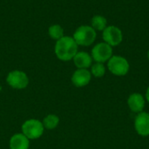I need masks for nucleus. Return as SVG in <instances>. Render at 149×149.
<instances>
[{
  "instance_id": "16",
  "label": "nucleus",
  "mask_w": 149,
  "mask_h": 149,
  "mask_svg": "<svg viewBox=\"0 0 149 149\" xmlns=\"http://www.w3.org/2000/svg\"><path fill=\"white\" fill-rule=\"evenodd\" d=\"M106 73V67L103 63H95L91 66V74L96 78H101Z\"/></svg>"
},
{
  "instance_id": "9",
  "label": "nucleus",
  "mask_w": 149,
  "mask_h": 149,
  "mask_svg": "<svg viewBox=\"0 0 149 149\" xmlns=\"http://www.w3.org/2000/svg\"><path fill=\"white\" fill-rule=\"evenodd\" d=\"M91 79V72L87 69H77L72 76V82L76 87H84L90 83Z\"/></svg>"
},
{
  "instance_id": "5",
  "label": "nucleus",
  "mask_w": 149,
  "mask_h": 149,
  "mask_svg": "<svg viewBox=\"0 0 149 149\" xmlns=\"http://www.w3.org/2000/svg\"><path fill=\"white\" fill-rule=\"evenodd\" d=\"M6 82L13 89L23 90L28 86L29 78L24 72L14 70L8 73L6 77Z\"/></svg>"
},
{
  "instance_id": "3",
  "label": "nucleus",
  "mask_w": 149,
  "mask_h": 149,
  "mask_svg": "<svg viewBox=\"0 0 149 149\" xmlns=\"http://www.w3.org/2000/svg\"><path fill=\"white\" fill-rule=\"evenodd\" d=\"M45 131L42 121L37 119L25 120L22 125V134L29 140H37L40 138Z\"/></svg>"
},
{
  "instance_id": "15",
  "label": "nucleus",
  "mask_w": 149,
  "mask_h": 149,
  "mask_svg": "<svg viewBox=\"0 0 149 149\" xmlns=\"http://www.w3.org/2000/svg\"><path fill=\"white\" fill-rule=\"evenodd\" d=\"M48 34L52 39L57 41L64 37V29L59 24H52L48 29Z\"/></svg>"
},
{
  "instance_id": "4",
  "label": "nucleus",
  "mask_w": 149,
  "mask_h": 149,
  "mask_svg": "<svg viewBox=\"0 0 149 149\" xmlns=\"http://www.w3.org/2000/svg\"><path fill=\"white\" fill-rule=\"evenodd\" d=\"M107 67H108V70L113 75L125 76L129 72L130 65H129L128 61L125 58L121 56L114 55V56H112L111 58L108 60Z\"/></svg>"
},
{
  "instance_id": "6",
  "label": "nucleus",
  "mask_w": 149,
  "mask_h": 149,
  "mask_svg": "<svg viewBox=\"0 0 149 149\" xmlns=\"http://www.w3.org/2000/svg\"><path fill=\"white\" fill-rule=\"evenodd\" d=\"M91 56L93 60L97 63H105L108 61L113 56V48L105 42L99 43L92 49Z\"/></svg>"
},
{
  "instance_id": "2",
  "label": "nucleus",
  "mask_w": 149,
  "mask_h": 149,
  "mask_svg": "<svg viewBox=\"0 0 149 149\" xmlns=\"http://www.w3.org/2000/svg\"><path fill=\"white\" fill-rule=\"evenodd\" d=\"M97 37L96 31L90 25H81L73 33V39L78 45L89 46L95 41Z\"/></svg>"
},
{
  "instance_id": "11",
  "label": "nucleus",
  "mask_w": 149,
  "mask_h": 149,
  "mask_svg": "<svg viewBox=\"0 0 149 149\" xmlns=\"http://www.w3.org/2000/svg\"><path fill=\"white\" fill-rule=\"evenodd\" d=\"M30 140L22 133L13 134L10 139V149H29Z\"/></svg>"
},
{
  "instance_id": "18",
  "label": "nucleus",
  "mask_w": 149,
  "mask_h": 149,
  "mask_svg": "<svg viewBox=\"0 0 149 149\" xmlns=\"http://www.w3.org/2000/svg\"><path fill=\"white\" fill-rule=\"evenodd\" d=\"M1 92H2V86L0 85V93H1Z\"/></svg>"
},
{
  "instance_id": "14",
  "label": "nucleus",
  "mask_w": 149,
  "mask_h": 149,
  "mask_svg": "<svg viewBox=\"0 0 149 149\" xmlns=\"http://www.w3.org/2000/svg\"><path fill=\"white\" fill-rule=\"evenodd\" d=\"M91 26L95 31H104L107 26V20L105 17L100 15L94 16L91 20Z\"/></svg>"
},
{
  "instance_id": "13",
  "label": "nucleus",
  "mask_w": 149,
  "mask_h": 149,
  "mask_svg": "<svg viewBox=\"0 0 149 149\" xmlns=\"http://www.w3.org/2000/svg\"><path fill=\"white\" fill-rule=\"evenodd\" d=\"M42 123H43V126H44L45 129L53 130V129H55L58 126V124H59V118L56 114L51 113V114L46 115L44 118Z\"/></svg>"
},
{
  "instance_id": "19",
  "label": "nucleus",
  "mask_w": 149,
  "mask_h": 149,
  "mask_svg": "<svg viewBox=\"0 0 149 149\" xmlns=\"http://www.w3.org/2000/svg\"><path fill=\"white\" fill-rule=\"evenodd\" d=\"M148 60H149V51H148Z\"/></svg>"
},
{
  "instance_id": "17",
  "label": "nucleus",
  "mask_w": 149,
  "mask_h": 149,
  "mask_svg": "<svg viewBox=\"0 0 149 149\" xmlns=\"http://www.w3.org/2000/svg\"><path fill=\"white\" fill-rule=\"evenodd\" d=\"M146 99L149 102V86L148 88V90H147V93H146Z\"/></svg>"
},
{
  "instance_id": "1",
  "label": "nucleus",
  "mask_w": 149,
  "mask_h": 149,
  "mask_svg": "<svg viewBox=\"0 0 149 149\" xmlns=\"http://www.w3.org/2000/svg\"><path fill=\"white\" fill-rule=\"evenodd\" d=\"M78 45L72 37L64 36L56 41L54 52L56 57L61 61L72 60L78 52Z\"/></svg>"
},
{
  "instance_id": "8",
  "label": "nucleus",
  "mask_w": 149,
  "mask_h": 149,
  "mask_svg": "<svg viewBox=\"0 0 149 149\" xmlns=\"http://www.w3.org/2000/svg\"><path fill=\"white\" fill-rule=\"evenodd\" d=\"M134 127L136 132L141 136L149 135V113L141 112L134 120Z\"/></svg>"
},
{
  "instance_id": "7",
  "label": "nucleus",
  "mask_w": 149,
  "mask_h": 149,
  "mask_svg": "<svg viewBox=\"0 0 149 149\" xmlns=\"http://www.w3.org/2000/svg\"><path fill=\"white\" fill-rule=\"evenodd\" d=\"M102 38L104 42L112 47L117 46L123 40V33L119 27L114 25H108L103 31Z\"/></svg>"
},
{
  "instance_id": "10",
  "label": "nucleus",
  "mask_w": 149,
  "mask_h": 149,
  "mask_svg": "<svg viewBox=\"0 0 149 149\" xmlns=\"http://www.w3.org/2000/svg\"><path fill=\"white\" fill-rule=\"evenodd\" d=\"M72 60L78 69H87L92 66L93 63L92 56L86 52H78Z\"/></svg>"
},
{
  "instance_id": "12",
  "label": "nucleus",
  "mask_w": 149,
  "mask_h": 149,
  "mask_svg": "<svg viewBox=\"0 0 149 149\" xmlns=\"http://www.w3.org/2000/svg\"><path fill=\"white\" fill-rule=\"evenodd\" d=\"M127 104L129 108L134 113H141L143 111V108L145 107V100L141 93H132L129 96L127 100Z\"/></svg>"
}]
</instances>
